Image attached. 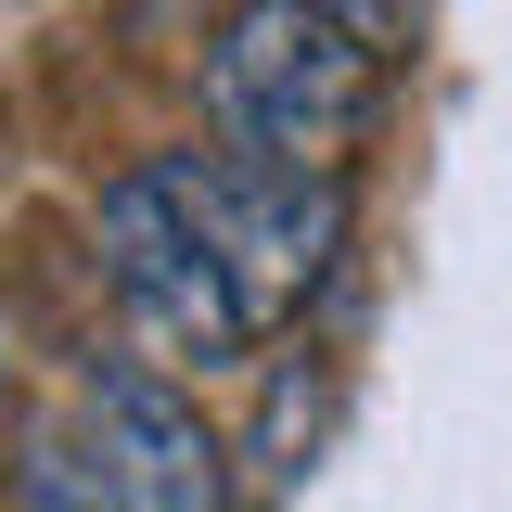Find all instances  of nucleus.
<instances>
[{
  "mask_svg": "<svg viewBox=\"0 0 512 512\" xmlns=\"http://www.w3.org/2000/svg\"><path fill=\"white\" fill-rule=\"evenodd\" d=\"M13 500H26V512H103V461H90V423H77V410L26 436V461H13Z\"/></svg>",
  "mask_w": 512,
  "mask_h": 512,
  "instance_id": "423d86ee",
  "label": "nucleus"
},
{
  "mask_svg": "<svg viewBox=\"0 0 512 512\" xmlns=\"http://www.w3.org/2000/svg\"><path fill=\"white\" fill-rule=\"evenodd\" d=\"M77 423H90V461H103V512H244L231 436L154 359H90L77 372Z\"/></svg>",
  "mask_w": 512,
  "mask_h": 512,
  "instance_id": "20e7f679",
  "label": "nucleus"
},
{
  "mask_svg": "<svg viewBox=\"0 0 512 512\" xmlns=\"http://www.w3.org/2000/svg\"><path fill=\"white\" fill-rule=\"evenodd\" d=\"M384 116V52L333 0H231L205 39V141L269 167H346Z\"/></svg>",
  "mask_w": 512,
  "mask_h": 512,
  "instance_id": "f257e3e1",
  "label": "nucleus"
},
{
  "mask_svg": "<svg viewBox=\"0 0 512 512\" xmlns=\"http://www.w3.org/2000/svg\"><path fill=\"white\" fill-rule=\"evenodd\" d=\"M154 167H167V192L192 205V231L231 269V295H244L256 333H282V320L346 269V231H359L346 167H269V154H231V141H180V154H154Z\"/></svg>",
  "mask_w": 512,
  "mask_h": 512,
  "instance_id": "f03ea898",
  "label": "nucleus"
},
{
  "mask_svg": "<svg viewBox=\"0 0 512 512\" xmlns=\"http://www.w3.org/2000/svg\"><path fill=\"white\" fill-rule=\"evenodd\" d=\"M90 244H103L116 308L141 320L180 372H231V359H256V346H269V333L244 320V295H231V269L205 256V231H192V205L167 192V167H154V154H141L128 180H103Z\"/></svg>",
  "mask_w": 512,
  "mask_h": 512,
  "instance_id": "7ed1b4c3",
  "label": "nucleus"
},
{
  "mask_svg": "<svg viewBox=\"0 0 512 512\" xmlns=\"http://www.w3.org/2000/svg\"><path fill=\"white\" fill-rule=\"evenodd\" d=\"M333 13H346V26H359L372 52H397V26H410V0H333Z\"/></svg>",
  "mask_w": 512,
  "mask_h": 512,
  "instance_id": "0eeeda50",
  "label": "nucleus"
},
{
  "mask_svg": "<svg viewBox=\"0 0 512 512\" xmlns=\"http://www.w3.org/2000/svg\"><path fill=\"white\" fill-rule=\"evenodd\" d=\"M308 448H320V372L282 359V372H269V410H256V448H231V461H256V487H295Z\"/></svg>",
  "mask_w": 512,
  "mask_h": 512,
  "instance_id": "39448f33",
  "label": "nucleus"
}]
</instances>
